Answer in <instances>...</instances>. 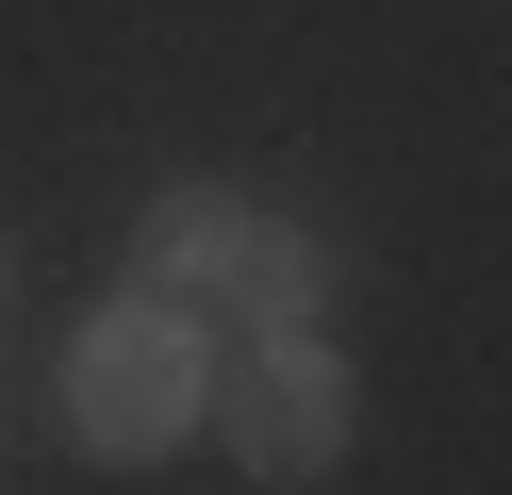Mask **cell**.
<instances>
[{"mask_svg":"<svg viewBox=\"0 0 512 495\" xmlns=\"http://www.w3.org/2000/svg\"><path fill=\"white\" fill-rule=\"evenodd\" d=\"M133 297L298 330V314H314V231H281L265 198H232V182H166V198H149V231H133Z\"/></svg>","mask_w":512,"mask_h":495,"instance_id":"cell-1","label":"cell"},{"mask_svg":"<svg viewBox=\"0 0 512 495\" xmlns=\"http://www.w3.org/2000/svg\"><path fill=\"white\" fill-rule=\"evenodd\" d=\"M182 429H199V314H166V297L83 314V347H67V446L83 462H166Z\"/></svg>","mask_w":512,"mask_h":495,"instance_id":"cell-2","label":"cell"},{"mask_svg":"<svg viewBox=\"0 0 512 495\" xmlns=\"http://www.w3.org/2000/svg\"><path fill=\"white\" fill-rule=\"evenodd\" d=\"M199 413L248 479H331L347 462V363L314 330H248L232 363H199Z\"/></svg>","mask_w":512,"mask_h":495,"instance_id":"cell-3","label":"cell"},{"mask_svg":"<svg viewBox=\"0 0 512 495\" xmlns=\"http://www.w3.org/2000/svg\"><path fill=\"white\" fill-rule=\"evenodd\" d=\"M0 281H17V248H0Z\"/></svg>","mask_w":512,"mask_h":495,"instance_id":"cell-4","label":"cell"}]
</instances>
